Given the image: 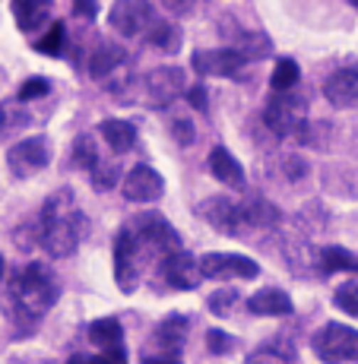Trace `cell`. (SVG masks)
<instances>
[{
	"instance_id": "obj_38",
	"label": "cell",
	"mask_w": 358,
	"mask_h": 364,
	"mask_svg": "<svg viewBox=\"0 0 358 364\" xmlns=\"http://www.w3.org/2000/svg\"><path fill=\"white\" fill-rule=\"evenodd\" d=\"M89 364H127V352H124V348H117V352L89 355Z\"/></svg>"
},
{
	"instance_id": "obj_32",
	"label": "cell",
	"mask_w": 358,
	"mask_h": 364,
	"mask_svg": "<svg viewBox=\"0 0 358 364\" xmlns=\"http://www.w3.org/2000/svg\"><path fill=\"white\" fill-rule=\"evenodd\" d=\"M235 301H238V289H216L213 295L206 298V311L213 317H228L235 311Z\"/></svg>"
},
{
	"instance_id": "obj_10",
	"label": "cell",
	"mask_w": 358,
	"mask_h": 364,
	"mask_svg": "<svg viewBox=\"0 0 358 364\" xmlns=\"http://www.w3.org/2000/svg\"><path fill=\"white\" fill-rule=\"evenodd\" d=\"M143 272H146L143 257H139L133 237L121 228L117 237H115V282H117V289H121L124 295H133V291L139 289Z\"/></svg>"
},
{
	"instance_id": "obj_40",
	"label": "cell",
	"mask_w": 358,
	"mask_h": 364,
	"mask_svg": "<svg viewBox=\"0 0 358 364\" xmlns=\"http://www.w3.org/2000/svg\"><path fill=\"white\" fill-rule=\"evenodd\" d=\"M98 13V6L95 4H73V16H86V19H93Z\"/></svg>"
},
{
	"instance_id": "obj_18",
	"label": "cell",
	"mask_w": 358,
	"mask_h": 364,
	"mask_svg": "<svg viewBox=\"0 0 358 364\" xmlns=\"http://www.w3.org/2000/svg\"><path fill=\"white\" fill-rule=\"evenodd\" d=\"M248 311L254 314V317H289L295 311L289 291L283 289H260L254 291V295L248 298Z\"/></svg>"
},
{
	"instance_id": "obj_23",
	"label": "cell",
	"mask_w": 358,
	"mask_h": 364,
	"mask_svg": "<svg viewBox=\"0 0 358 364\" xmlns=\"http://www.w3.org/2000/svg\"><path fill=\"white\" fill-rule=\"evenodd\" d=\"M13 16H16L19 29L32 32V29H38V26L48 23L51 6H48L45 0H16V4H13Z\"/></svg>"
},
{
	"instance_id": "obj_22",
	"label": "cell",
	"mask_w": 358,
	"mask_h": 364,
	"mask_svg": "<svg viewBox=\"0 0 358 364\" xmlns=\"http://www.w3.org/2000/svg\"><path fill=\"white\" fill-rule=\"evenodd\" d=\"M102 130V139L111 146V149L121 156V152H130L137 146V127L130 121H117V117H108V121L98 124Z\"/></svg>"
},
{
	"instance_id": "obj_15",
	"label": "cell",
	"mask_w": 358,
	"mask_h": 364,
	"mask_svg": "<svg viewBox=\"0 0 358 364\" xmlns=\"http://www.w3.org/2000/svg\"><path fill=\"white\" fill-rule=\"evenodd\" d=\"M324 95L333 108H358V60H349L327 76Z\"/></svg>"
},
{
	"instance_id": "obj_21",
	"label": "cell",
	"mask_w": 358,
	"mask_h": 364,
	"mask_svg": "<svg viewBox=\"0 0 358 364\" xmlns=\"http://www.w3.org/2000/svg\"><path fill=\"white\" fill-rule=\"evenodd\" d=\"M89 342L98 348V352H117L124 348V330L115 317H102L89 323Z\"/></svg>"
},
{
	"instance_id": "obj_25",
	"label": "cell",
	"mask_w": 358,
	"mask_h": 364,
	"mask_svg": "<svg viewBox=\"0 0 358 364\" xmlns=\"http://www.w3.org/2000/svg\"><path fill=\"white\" fill-rule=\"evenodd\" d=\"M244 219H248V228H273L279 222V209L270 200L254 197L244 200Z\"/></svg>"
},
{
	"instance_id": "obj_34",
	"label": "cell",
	"mask_w": 358,
	"mask_h": 364,
	"mask_svg": "<svg viewBox=\"0 0 358 364\" xmlns=\"http://www.w3.org/2000/svg\"><path fill=\"white\" fill-rule=\"evenodd\" d=\"M117 178H124L121 165L117 162H98V168L93 171V187L98 193H105V191H111V187L117 184Z\"/></svg>"
},
{
	"instance_id": "obj_4",
	"label": "cell",
	"mask_w": 358,
	"mask_h": 364,
	"mask_svg": "<svg viewBox=\"0 0 358 364\" xmlns=\"http://www.w3.org/2000/svg\"><path fill=\"white\" fill-rule=\"evenodd\" d=\"M305 114H307V102L301 95H289V92H276L266 102L263 121L276 136H298L305 139Z\"/></svg>"
},
{
	"instance_id": "obj_16",
	"label": "cell",
	"mask_w": 358,
	"mask_h": 364,
	"mask_svg": "<svg viewBox=\"0 0 358 364\" xmlns=\"http://www.w3.org/2000/svg\"><path fill=\"white\" fill-rule=\"evenodd\" d=\"M159 272H162L165 285L174 291H191L200 285L203 272H200V260H196L194 254H187V250H178V254H172L168 260L159 266Z\"/></svg>"
},
{
	"instance_id": "obj_6",
	"label": "cell",
	"mask_w": 358,
	"mask_h": 364,
	"mask_svg": "<svg viewBox=\"0 0 358 364\" xmlns=\"http://www.w3.org/2000/svg\"><path fill=\"white\" fill-rule=\"evenodd\" d=\"M156 6L146 0H117L108 10V26L124 38H139L149 35V29L156 26Z\"/></svg>"
},
{
	"instance_id": "obj_8",
	"label": "cell",
	"mask_w": 358,
	"mask_h": 364,
	"mask_svg": "<svg viewBox=\"0 0 358 364\" xmlns=\"http://www.w3.org/2000/svg\"><path fill=\"white\" fill-rule=\"evenodd\" d=\"M48 162H51V143H48V136H26L19 139L16 146H13L10 152H6V165H10V171L16 174V178H32V174L45 171Z\"/></svg>"
},
{
	"instance_id": "obj_13",
	"label": "cell",
	"mask_w": 358,
	"mask_h": 364,
	"mask_svg": "<svg viewBox=\"0 0 358 364\" xmlns=\"http://www.w3.org/2000/svg\"><path fill=\"white\" fill-rule=\"evenodd\" d=\"M121 193L130 203H152L165 193V178L152 165H133L121 181Z\"/></svg>"
},
{
	"instance_id": "obj_26",
	"label": "cell",
	"mask_w": 358,
	"mask_h": 364,
	"mask_svg": "<svg viewBox=\"0 0 358 364\" xmlns=\"http://www.w3.org/2000/svg\"><path fill=\"white\" fill-rule=\"evenodd\" d=\"M235 51L241 54L244 60H263V58H270L273 41L266 38L260 29H248V32H241V38H238Z\"/></svg>"
},
{
	"instance_id": "obj_19",
	"label": "cell",
	"mask_w": 358,
	"mask_h": 364,
	"mask_svg": "<svg viewBox=\"0 0 358 364\" xmlns=\"http://www.w3.org/2000/svg\"><path fill=\"white\" fill-rule=\"evenodd\" d=\"M248 364H298V352H295L292 339L273 336V339L260 342V346L248 355Z\"/></svg>"
},
{
	"instance_id": "obj_44",
	"label": "cell",
	"mask_w": 358,
	"mask_h": 364,
	"mask_svg": "<svg viewBox=\"0 0 358 364\" xmlns=\"http://www.w3.org/2000/svg\"><path fill=\"white\" fill-rule=\"evenodd\" d=\"M352 6H355V10H358V0H352Z\"/></svg>"
},
{
	"instance_id": "obj_24",
	"label": "cell",
	"mask_w": 358,
	"mask_h": 364,
	"mask_svg": "<svg viewBox=\"0 0 358 364\" xmlns=\"http://www.w3.org/2000/svg\"><path fill=\"white\" fill-rule=\"evenodd\" d=\"M320 260V272H358V257L352 254V250L339 247V244H330V247H324L317 254Z\"/></svg>"
},
{
	"instance_id": "obj_31",
	"label": "cell",
	"mask_w": 358,
	"mask_h": 364,
	"mask_svg": "<svg viewBox=\"0 0 358 364\" xmlns=\"http://www.w3.org/2000/svg\"><path fill=\"white\" fill-rule=\"evenodd\" d=\"M35 51L48 54V58H60V51H64V23H51V29L35 41Z\"/></svg>"
},
{
	"instance_id": "obj_20",
	"label": "cell",
	"mask_w": 358,
	"mask_h": 364,
	"mask_svg": "<svg viewBox=\"0 0 358 364\" xmlns=\"http://www.w3.org/2000/svg\"><path fill=\"white\" fill-rule=\"evenodd\" d=\"M124 60H127V51H124L121 45H115V41H102V45L93 51V58H89V73H93V80L102 82L105 76L115 73Z\"/></svg>"
},
{
	"instance_id": "obj_9",
	"label": "cell",
	"mask_w": 358,
	"mask_h": 364,
	"mask_svg": "<svg viewBox=\"0 0 358 364\" xmlns=\"http://www.w3.org/2000/svg\"><path fill=\"white\" fill-rule=\"evenodd\" d=\"M181 92H187L181 67H156L143 76V99L149 108H168Z\"/></svg>"
},
{
	"instance_id": "obj_37",
	"label": "cell",
	"mask_w": 358,
	"mask_h": 364,
	"mask_svg": "<svg viewBox=\"0 0 358 364\" xmlns=\"http://www.w3.org/2000/svg\"><path fill=\"white\" fill-rule=\"evenodd\" d=\"M172 136L178 139L181 146H191L194 143V124L187 121V117H178V121L172 124Z\"/></svg>"
},
{
	"instance_id": "obj_39",
	"label": "cell",
	"mask_w": 358,
	"mask_h": 364,
	"mask_svg": "<svg viewBox=\"0 0 358 364\" xmlns=\"http://www.w3.org/2000/svg\"><path fill=\"white\" fill-rule=\"evenodd\" d=\"M187 102H191L196 111H206V89H203V82L187 89Z\"/></svg>"
},
{
	"instance_id": "obj_2",
	"label": "cell",
	"mask_w": 358,
	"mask_h": 364,
	"mask_svg": "<svg viewBox=\"0 0 358 364\" xmlns=\"http://www.w3.org/2000/svg\"><path fill=\"white\" fill-rule=\"evenodd\" d=\"M83 237H86V215L76 206L73 191L64 187V191L51 193L38 215V244L51 257L64 260V257L76 254Z\"/></svg>"
},
{
	"instance_id": "obj_12",
	"label": "cell",
	"mask_w": 358,
	"mask_h": 364,
	"mask_svg": "<svg viewBox=\"0 0 358 364\" xmlns=\"http://www.w3.org/2000/svg\"><path fill=\"white\" fill-rule=\"evenodd\" d=\"M248 60L235 48H200L194 51L191 67L196 76H238Z\"/></svg>"
},
{
	"instance_id": "obj_33",
	"label": "cell",
	"mask_w": 358,
	"mask_h": 364,
	"mask_svg": "<svg viewBox=\"0 0 358 364\" xmlns=\"http://www.w3.org/2000/svg\"><path fill=\"white\" fill-rule=\"evenodd\" d=\"M333 304L339 307L342 314H349V317H358V279H349V282H342L339 289H336Z\"/></svg>"
},
{
	"instance_id": "obj_35",
	"label": "cell",
	"mask_w": 358,
	"mask_h": 364,
	"mask_svg": "<svg viewBox=\"0 0 358 364\" xmlns=\"http://www.w3.org/2000/svg\"><path fill=\"white\" fill-rule=\"evenodd\" d=\"M51 92V82L45 76H29V80L19 86V102H35V99H45Z\"/></svg>"
},
{
	"instance_id": "obj_41",
	"label": "cell",
	"mask_w": 358,
	"mask_h": 364,
	"mask_svg": "<svg viewBox=\"0 0 358 364\" xmlns=\"http://www.w3.org/2000/svg\"><path fill=\"white\" fill-rule=\"evenodd\" d=\"M143 364H181L178 358H165V355H146Z\"/></svg>"
},
{
	"instance_id": "obj_30",
	"label": "cell",
	"mask_w": 358,
	"mask_h": 364,
	"mask_svg": "<svg viewBox=\"0 0 358 364\" xmlns=\"http://www.w3.org/2000/svg\"><path fill=\"white\" fill-rule=\"evenodd\" d=\"M298 76H301V70H298V64H295L292 58H279V60H276V67H273L270 86L276 89V92H289V89H295Z\"/></svg>"
},
{
	"instance_id": "obj_42",
	"label": "cell",
	"mask_w": 358,
	"mask_h": 364,
	"mask_svg": "<svg viewBox=\"0 0 358 364\" xmlns=\"http://www.w3.org/2000/svg\"><path fill=\"white\" fill-rule=\"evenodd\" d=\"M70 364H89V355H73V358H70Z\"/></svg>"
},
{
	"instance_id": "obj_29",
	"label": "cell",
	"mask_w": 358,
	"mask_h": 364,
	"mask_svg": "<svg viewBox=\"0 0 358 364\" xmlns=\"http://www.w3.org/2000/svg\"><path fill=\"white\" fill-rule=\"evenodd\" d=\"M98 162H102V152H98V146H95V136H89V133L76 136V143H73V165L93 174L98 168Z\"/></svg>"
},
{
	"instance_id": "obj_1",
	"label": "cell",
	"mask_w": 358,
	"mask_h": 364,
	"mask_svg": "<svg viewBox=\"0 0 358 364\" xmlns=\"http://www.w3.org/2000/svg\"><path fill=\"white\" fill-rule=\"evenodd\" d=\"M58 298H60V282L51 272V266L41 260L19 266L13 272V279L6 282V298H4V311L13 333L16 336L35 333V326L45 320V314L58 304Z\"/></svg>"
},
{
	"instance_id": "obj_27",
	"label": "cell",
	"mask_w": 358,
	"mask_h": 364,
	"mask_svg": "<svg viewBox=\"0 0 358 364\" xmlns=\"http://www.w3.org/2000/svg\"><path fill=\"white\" fill-rule=\"evenodd\" d=\"M146 41H149L152 48H159L162 54H174L181 48V41H184V35L174 23H156L146 35Z\"/></svg>"
},
{
	"instance_id": "obj_36",
	"label": "cell",
	"mask_w": 358,
	"mask_h": 364,
	"mask_svg": "<svg viewBox=\"0 0 358 364\" xmlns=\"http://www.w3.org/2000/svg\"><path fill=\"white\" fill-rule=\"evenodd\" d=\"M206 348L209 355H228V348H235V339L226 330H206Z\"/></svg>"
},
{
	"instance_id": "obj_3",
	"label": "cell",
	"mask_w": 358,
	"mask_h": 364,
	"mask_svg": "<svg viewBox=\"0 0 358 364\" xmlns=\"http://www.w3.org/2000/svg\"><path fill=\"white\" fill-rule=\"evenodd\" d=\"M121 228L133 237V244H137V250H139V257H143L146 266L149 263L162 266L172 254L184 250L181 247L178 232H174L172 222H168L162 213H139V215H133V219L124 222Z\"/></svg>"
},
{
	"instance_id": "obj_7",
	"label": "cell",
	"mask_w": 358,
	"mask_h": 364,
	"mask_svg": "<svg viewBox=\"0 0 358 364\" xmlns=\"http://www.w3.org/2000/svg\"><path fill=\"white\" fill-rule=\"evenodd\" d=\"M196 215H200L203 222H209L219 235L238 237L244 228H248V219H244V200L206 197L200 206H196Z\"/></svg>"
},
{
	"instance_id": "obj_43",
	"label": "cell",
	"mask_w": 358,
	"mask_h": 364,
	"mask_svg": "<svg viewBox=\"0 0 358 364\" xmlns=\"http://www.w3.org/2000/svg\"><path fill=\"white\" fill-rule=\"evenodd\" d=\"M4 272H6V263H4V257H0V285H4Z\"/></svg>"
},
{
	"instance_id": "obj_28",
	"label": "cell",
	"mask_w": 358,
	"mask_h": 364,
	"mask_svg": "<svg viewBox=\"0 0 358 364\" xmlns=\"http://www.w3.org/2000/svg\"><path fill=\"white\" fill-rule=\"evenodd\" d=\"M26 124H29V114H26V108H23V102H19V99L0 105V139L19 133Z\"/></svg>"
},
{
	"instance_id": "obj_14",
	"label": "cell",
	"mask_w": 358,
	"mask_h": 364,
	"mask_svg": "<svg viewBox=\"0 0 358 364\" xmlns=\"http://www.w3.org/2000/svg\"><path fill=\"white\" fill-rule=\"evenodd\" d=\"M200 272L203 279H254L260 266L244 254H216L213 250L200 257Z\"/></svg>"
},
{
	"instance_id": "obj_17",
	"label": "cell",
	"mask_w": 358,
	"mask_h": 364,
	"mask_svg": "<svg viewBox=\"0 0 358 364\" xmlns=\"http://www.w3.org/2000/svg\"><path fill=\"white\" fill-rule=\"evenodd\" d=\"M206 165H209V174H213L216 181H222V184L231 187V191H244V184H248V178H244V168L226 149V146H216V149L209 152V162Z\"/></svg>"
},
{
	"instance_id": "obj_5",
	"label": "cell",
	"mask_w": 358,
	"mask_h": 364,
	"mask_svg": "<svg viewBox=\"0 0 358 364\" xmlns=\"http://www.w3.org/2000/svg\"><path fill=\"white\" fill-rule=\"evenodd\" d=\"M311 348L327 364L358 361V330L346 323H327L311 336Z\"/></svg>"
},
{
	"instance_id": "obj_11",
	"label": "cell",
	"mask_w": 358,
	"mask_h": 364,
	"mask_svg": "<svg viewBox=\"0 0 358 364\" xmlns=\"http://www.w3.org/2000/svg\"><path fill=\"white\" fill-rule=\"evenodd\" d=\"M187 336H191V320L184 314H168L156 323V330L149 336V355H165V358H174V355L184 348Z\"/></svg>"
}]
</instances>
